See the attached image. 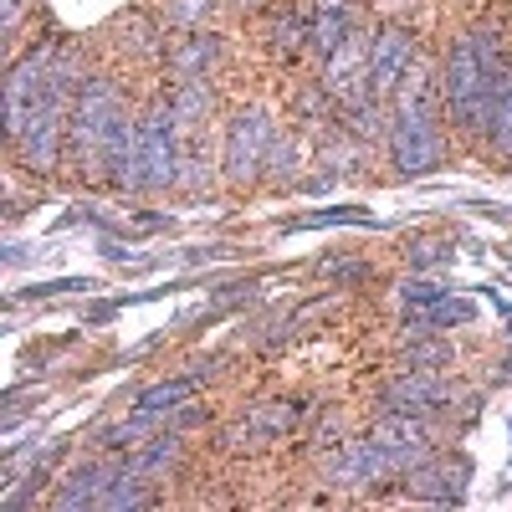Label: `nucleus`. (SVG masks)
<instances>
[{"label": "nucleus", "mask_w": 512, "mask_h": 512, "mask_svg": "<svg viewBox=\"0 0 512 512\" xmlns=\"http://www.w3.org/2000/svg\"><path fill=\"white\" fill-rule=\"evenodd\" d=\"M507 67H512V62L502 57V41H497V31H487V26L466 31L456 47H451V57H446V67H441V98H446V108L456 113L461 128L492 123V103H497V93H502Z\"/></svg>", "instance_id": "obj_1"}, {"label": "nucleus", "mask_w": 512, "mask_h": 512, "mask_svg": "<svg viewBox=\"0 0 512 512\" xmlns=\"http://www.w3.org/2000/svg\"><path fill=\"white\" fill-rule=\"evenodd\" d=\"M123 93L113 77H88L82 93L72 98V118H67V154L77 169L88 175H103V154H108V139H113V123L123 118Z\"/></svg>", "instance_id": "obj_2"}, {"label": "nucleus", "mask_w": 512, "mask_h": 512, "mask_svg": "<svg viewBox=\"0 0 512 512\" xmlns=\"http://www.w3.org/2000/svg\"><path fill=\"white\" fill-rule=\"evenodd\" d=\"M180 123H175V108H169V98L149 103L139 113V154H134V190L128 195H139V190H169V185H180Z\"/></svg>", "instance_id": "obj_3"}, {"label": "nucleus", "mask_w": 512, "mask_h": 512, "mask_svg": "<svg viewBox=\"0 0 512 512\" xmlns=\"http://www.w3.org/2000/svg\"><path fill=\"white\" fill-rule=\"evenodd\" d=\"M67 118H72V98H62L57 88L41 93V103L31 108L26 128L11 139L26 169H36V175H52V169L62 164V154H67Z\"/></svg>", "instance_id": "obj_4"}, {"label": "nucleus", "mask_w": 512, "mask_h": 512, "mask_svg": "<svg viewBox=\"0 0 512 512\" xmlns=\"http://www.w3.org/2000/svg\"><path fill=\"white\" fill-rule=\"evenodd\" d=\"M390 159L400 164V175H431V169H441V128H436L431 103H395Z\"/></svg>", "instance_id": "obj_5"}, {"label": "nucleus", "mask_w": 512, "mask_h": 512, "mask_svg": "<svg viewBox=\"0 0 512 512\" xmlns=\"http://www.w3.org/2000/svg\"><path fill=\"white\" fill-rule=\"evenodd\" d=\"M323 93L344 108L374 98V36L369 31L354 26L344 47L323 57Z\"/></svg>", "instance_id": "obj_6"}, {"label": "nucleus", "mask_w": 512, "mask_h": 512, "mask_svg": "<svg viewBox=\"0 0 512 512\" xmlns=\"http://www.w3.org/2000/svg\"><path fill=\"white\" fill-rule=\"evenodd\" d=\"M272 134H277V128H272V118H267L262 108H241V113L231 118V128H226V154H221L231 185H251V180L267 175Z\"/></svg>", "instance_id": "obj_7"}, {"label": "nucleus", "mask_w": 512, "mask_h": 512, "mask_svg": "<svg viewBox=\"0 0 512 512\" xmlns=\"http://www.w3.org/2000/svg\"><path fill=\"white\" fill-rule=\"evenodd\" d=\"M52 62H57V41H36V47L11 67L6 77V139H16L31 108L41 103V93H47V82H52Z\"/></svg>", "instance_id": "obj_8"}, {"label": "nucleus", "mask_w": 512, "mask_h": 512, "mask_svg": "<svg viewBox=\"0 0 512 512\" xmlns=\"http://www.w3.org/2000/svg\"><path fill=\"white\" fill-rule=\"evenodd\" d=\"M390 477H400V472H395V461L384 456V446L374 436L369 441H344L333 451V461H328V482L349 487V492H369V487L390 482Z\"/></svg>", "instance_id": "obj_9"}, {"label": "nucleus", "mask_w": 512, "mask_h": 512, "mask_svg": "<svg viewBox=\"0 0 512 512\" xmlns=\"http://www.w3.org/2000/svg\"><path fill=\"white\" fill-rule=\"evenodd\" d=\"M379 446H384V456L395 461V472L405 477L410 466H420L425 456H431V431H425V420L420 415H400V410H384L379 420H374V431H369Z\"/></svg>", "instance_id": "obj_10"}, {"label": "nucleus", "mask_w": 512, "mask_h": 512, "mask_svg": "<svg viewBox=\"0 0 512 512\" xmlns=\"http://www.w3.org/2000/svg\"><path fill=\"white\" fill-rule=\"evenodd\" d=\"M123 461H128V456H123ZM123 461L108 451L103 461H82V466H72V472H67V482H62V492L52 497V507H57V512L103 507L108 487H113V482H118V472H123Z\"/></svg>", "instance_id": "obj_11"}, {"label": "nucleus", "mask_w": 512, "mask_h": 512, "mask_svg": "<svg viewBox=\"0 0 512 512\" xmlns=\"http://www.w3.org/2000/svg\"><path fill=\"white\" fill-rule=\"evenodd\" d=\"M466 477H472V461L466 456H456V461H446V456H425L420 466H410L405 472V492L410 497H425V502H461L466 492Z\"/></svg>", "instance_id": "obj_12"}, {"label": "nucleus", "mask_w": 512, "mask_h": 512, "mask_svg": "<svg viewBox=\"0 0 512 512\" xmlns=\"http://www.w3.org/2000/svg\"><path fill=\"white\" fill-rule=\"evenodd\" d=\"M446 395H451V384H446L436 369H410V364H405V374H395L390 384H384V410L425 415V410L446 405Z\"/></svg>", "instance_id": "obj_13"}, {"label": "nucleus", "mask_w": 512, "mask_h": 512, "mask_svg": "<svg viewBox=\"0 0 512 512\" xmlns=\"http://www.w3.org/2000/svg\"><path fill=\"white\" fill-rule=\"evenodd\" d=\"M415 67V36L405 26H379L374 36V93L390 98Z\"/></svg>", "instance_id": "obj_14"}, {"label": "nucleus", "mask_w": 512, "mask_h": 512, "mask_svg": "<svg viewBox=\"0 0 512 512\" xmlns=\"http://www.w3.org/2000/svg\"><path fill=\"white\" fill-rule=\"evenodd\" d=\"M297 415H303V405H287V400H267V405H251V415L236 420V431L226 436L231 451H246V446H267L277 436H287Z\"/></svg>", "instance_id": "obj_15"}, {"label": "nucleus", "mask_w": 512, "mask_h": 512, "mask_svg": "<svg viewBox=\"0 0 512 512\" xmlns=\"http://www.w3.org/2000/svg\"><path fill=\"white\" fill-rule=\"evenodd\" d=\"M221 62V36L216 31H185V41L175 52H169V72H175V82L185 77H210V67Z\"/></svg>", "instance_id": "obj_16"}, {"label": "nucleus", "mask_w": 512, "mask_h": 512, "mask_svg": "<svg viewBox=\"0 0 512 512\" xmlns=\"http://www.w3.org/2000/svg\"><path fill=\"white\" fill-rule=\"evenodd\" d=\"M180 456H185V436L169 425V431H159V436H149L139 451H128V466H134L139 477H149V482H159V477H169L180 466Z\"/></svg>", "instance_id": "obj_17"}, {"label": "nucleus", "mask_w": 512, "mask_h": 512, "mask_svg": "<svg viewBox=\"0 0 512 512\" xmlns=\"http://www.w3.org/2000/svg\"><path fill=\"white\" fill-rule=\"evenodd\" d=\"M354 31V11H349V0H318V11H313V52L328 57L338 52L349 41Z\"/></svg>", "instance_id": "obj_18"}, {"label": "nucleus", "mask_w": 512, "mask_h": 512, "mask_svg": "<svg viewBox=\"0 0 512 512\" xmlns=\"http://www.w3.org/2000/svg\"><path fill=\"white\" fill-rule=\"evenodd\" d=\"M169 108H175L180 134L200 128V123L210 118V82H205V77H185V82H175V93H169Z\"/></svg>", "instance_id": "obj_19"}, {"label": "nucleus", "mask_w": 512, "mask_h": 512, "mask_svg": "<svg viewBox=\"0 0 512 512\" xmlns=\"http://www.w3.org/2000/svg\"><path fill=\"white\" fill-rule=\"evenodd\" d=\"M267 41H272L277 57L292 62L303 47H313V16H303V11H277L272 26H267Z\"/></svg>", "instance_id": "obj_20"}, {"label": "nucleus", "mask_w": 512, "mask_h": 512, "mask_svg": "<svg viewBox=\"0 0 512 512\" xmlns=\"http://www.w3.org/2000/svg\"><path fill=\"white\" fill-rule=\"evenodd\" d=\"M195 374H185V379H164V384H149V390L139 395V405L134 410H154V415H175L190 395H195Z\"/></svg>", "instance_id": "obj_21"}, {"label": "nucleus", "mask_w": 512, "mask_h": 512, "mask_svg": "<svg viewBox=\"0 0 512 512\" xmlns=\"http://www.w3.org/2000/svg\"><path fill=\"white\" fill-rule=\"evenodd\" d=\"M318 226H374L369 205H328V210H308V216L287 221V231H318Z\"/></svg>", "instance_id": "obj_22"}, {"label": "nucleus", "mask_w": 512, "mask_h": 512, "mask_svg": "<svg viewBox=\"0 0 512 512\" xmlns=\"http://www.w3.org/2000/svg\"><path fill=\"white\" fill-rule=\"evenodd\" d=\"M344 118H349V134L354 139H390V123H384V98L374 93V98H364V103H354V108H344Z\"/></svg>", "instance_id": "obj_23"}, {"label": "nucleus", "mask_w": 512, "mask_h": 512, "mask_svg": "<svg viewBox=\"0 0 512 512\" xmlns=\"http://www.w3.org/2000/svg\"><path fill=\"white\" fill-rule=\"evenodd\" d=\"M492 144H497L502 154H512V67H507L502 93H497V103H492Z\"/></svg>", "instance_id": "obj_24"}, {"label": "nucleus", "mask_w": 512, "mask_h": 512, "mask_svg": "<svg viewBox=\"0 0 512 512\" xmlns=\"http://www.w3.org/2000/svg\"><path fill=\"white\" fill-rule=\"evenodd\" d=\"M210 11H216V0H169V11H164V21L175 26V31H200Z\"/></svg>", "instance_id": "obj_25"}, {"label": "nucleus", "mask_w": 512, "mask_h": 512, "mask_svg": "<svg viewBox=\"0 0 512 512\" xmlns=\"http://www.w3.org/2000/svg\"><path fill=\"white\" fill-rule=\"evenodd\" d=\"M425 313H431V328H436V333H446V328H461V323H472V318H477V308L466 303V297H451V292L441 297L436 308H425Z\"/></svg>", "instance_id": "obj_26"}, {"label": "nucleus", "mask_w": 512, "mask_h": 512, "mask_svg": "<svg viewBox=\"0 0 512 512\" xmlns=\"http://www.w3.org/2000/svg\"><path fill=\"white\" fill-rule=\"evenodd\" d=\"M98 282L93 277H57V282H36V287H21L16 303H41V297H62V292H93Z\"/></svg>", "instance_id": "obj_27"}, {"label": "nucleus", "mask_w": 512, "mask_h": 512, "mask_svg": "<svg viewBox=\"0 0 512 512\" xmlns=\"http://www.w3.org/2000/svg\"><path fill=\"white\" fill-rule=\"evenodd\" d=\"M446 292H451V287H446L441 277H415V282H405V287H400L405 308H436Z\"/></svg>", "instance_id": "obj_28"}, {"label": "nucleus", "mask_w": 512, "mask_h": 512, "mask_svg": "<svg viewBox=\"0 0 512 512\" xmlns=\"http://www.w3.org/2000/svg\"><path fill=\"white\" fill-rule=\"evenodd\" d=\"M292 169H297V149H292V139L272 134V149H267V180H287Z\"/></svg>", "instance_id": "obj_29"}, {"label": "nucleus", "mask_w": 512, "mask_h": 512, "mask_svg": "<svg viewBox=\"0 0 512 512\" xmlns=\"http://www.w3.org/2000/svg\"><path fill=\"white\" fill-rule=\"evenodd\" d=\"M405 256H410V267H446L451 262V241H410Z\"/></svg>", "instance_id": "obj_30"}, {"label": "nucleus", "mask_w": 512, "mask_h": 512, "mask_svg": "<svg viewBox=\"0 0 512 512\" xmlns=\"http://www.w3.org/2000/svg\"><path fill=\"white\" fill-rule=\"evenodd\" d=\"M405 364L410 369H436V364H451V349L446 344H410Z\"/></svg>", "instance_id": "obj_31"}, {"label": "nucleus", "mask_w": 512, "mask_h": 512, "mask_svg": "<svg viewBox=\"0 0 512 512\" xmlns=\"http://www.w3.org/2000/svg\"><path fill=\"white\" fill-rule=\"evenodd\" d=\"M369 262H354V256H328L323 262V277H364Z\"/></svg>", "instance_id": "obj_32"}, {"label": "nucleus", "mask_w": 512, "mask_h": 512, "mask_svg": "<svg viewBox=\"0 0 512 512\" xmlns=\"http://www.w3.org/2000/svg\"><path fill=\"white\" fill-rule=\"evenodd\" d=\"M21 16H26V0H6V16H0V31L16 36V31H21Z\"/></svg>", "instance_id": "obj_33"}, {"label": "nucleus", "mask_w": 512, "mask_h": 512, "mask_svg": "<svg viewBox=\"0 0 512 512\" xmlns=\"http://www.w3.org/2000/svg\"><path fill=\"white\" fill-rule=\"evenodd\" d=\"M26 262V246H6V267H21Z\"/></svg>", "instance_id": "obj_34"}, {"label": "nucleus", "mask_w": 512, "mask_h": 512, "mask_svg": "<svg viewBox=\"0 0 512 512\" xmlns=\"http://www.w3.org/2000/svg\"><path fill=\"white\" fill-rule=\"evenodd\" d=\"M241 6H246V11H256V6H262V0H241Z\"/></svg>", "instance_id": "obj_35"}]
</instances>
